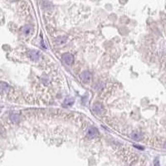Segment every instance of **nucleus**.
Here are the masks:
<instances>
[{"instance_id":"nucleus-10","label":"nucleus","mask_w":166,"mask_h":166,"mask_svg":"<svg viewBox=\"0 0 166 166\" xmlns=\"http://www.w3.org/2000/svg\"><path fill=\"white\" fill-rule=\"evenodd\" d=\"M23 32H24L25 34H28L30 32H31V28H30V27H28V26H27V27H25V28H23Z\"/></svg>"},{"instance_id":"nucleus-4","label":"nucleus","mask_w":166,"mask_h":166,"mask_svg":"<svg viewBox=\"0 0 166 166\" xmlns=\"http://www.w3.org/2000/svg\"><path fill=\"white\" fill-rule=\"evenodd\" d=\"M29 57L33 61H37L39 59L40 55H39V52L37 51H31L29 53Z\"/></svg>"},{"instance_id":"nucleus-5","label":"nucleus","mask_w":166,"mask_h":166,"mask_svg":"<svg viewBox=\"0 0 166 166\" xmlns=\"http://www.w3.org/2000/svg\"><path fill=\"white\" fill-rule=\"evenodd\" d=\"M9 90V86L5 82H0V91L2 92H8Z\"/></svg>"},{"instance_id":"nucleus-7","label":"nucleus","mask_w":166,"mask_h":166,"mask_svg":"<svg viewBox=\"0 0 166 166\" xmlns=\"http://www.w3.org/2000/svg\"><path fill=\"white\" fill-rule=\"evenodd\" d=\"M10 119L12 120V122H14V123H17V122H18L19 120H20L19 115L17 114H12L10 115Z\"/></svg>"},{"instance_id":"nucleus-3","label":"nucleus","mask_w":166,"mask_h":166,"mask_svg":"<svg viewBox=\"0 0 166 166\" xmlns=\"http://www.w3.org/2000/svg\"><path fill=\"white\" fill-rule=\"evenodd\" d=\"M81 79L84 82H89L91 79V75L89 71H84L82 75H81Z\"/></svg>"},{"instance_id":"nucleus-6","label":"nucleus","mask_w":166,"mask_h":166,"mask_svg":"<svg viewBox=\"0 0 166 166\" xmlns=\"http://www.w3.org/2000/svg\"><path fill=\"white\" fill-rule=\"evenodd\" d=\"M141 137H142L141 135L138 132H134L131 134V138H132L133 140H136V141H139V140H141Z\"/></svg>"},{"instance_id":"nucleus-1","label":"nucleus","mask_w":166,"mask_h":166,"mask_svg":"<svg viewBox=\"0 0 166 166\" xmlns=\"http://www.w3.org/2000/svg\"><path fill=\"white\" fill-rule=\"evenodd\" d=\"M62 58L66 64L67 65H71V63L73 62V56L70 53H64L63 55L62 56Z\"/></svg>"},{"instance_id":"nucleus-9","label":"nucleus","mask_w":166,"mask_h":166,"mask_svg":"<svg viewBox=\"0 0 166 166\" xmlns=\"http://www.w3.org/2000/svg\"><path fill=\"white\" fill-rule=\"evenodd\" d=\"M66 41H67V38L65 37H60L57 39V42L58 44H63V43L66 42Z\"/></svg>"},{"instance_id":"nucleus-8","label":"nucleus","mask_w":166,"mask_h":166,"mask_svg":"<svg viewBox=\"0 0 166 166\" xmlns=\"http://www.w3.org/2000/svg\"><path fill=\"white\" fill-rule=\"evenodd\" d=\"M93 111H95V113H97V114H101L102 111L101 106H98V105H95V106H94V107H93Z\"/></svg>"},{"instance_id":"nucleus-2","label":"nucleus","mask_w":166,"mask_h":166,"mask_svg":"<svg viewBox=\"0 0 166 166\" xmlns=\"http://www.w3.org/2000/svg\"><path fill=\"white\" fill-rule=\"evenodd\" d=\"M97 133H98V130H97L96 128L91 127V128H89V129H88L87 132H86V135H87L88 138L92 139L97 135Z\"/></svg>"}]
</instances>
